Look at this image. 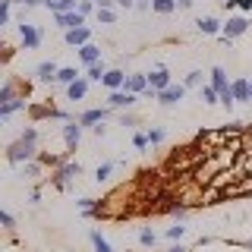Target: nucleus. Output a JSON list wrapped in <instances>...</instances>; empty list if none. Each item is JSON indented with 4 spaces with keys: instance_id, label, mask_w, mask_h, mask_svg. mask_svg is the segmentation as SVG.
Wrapping results in <instances>:
<instances>
[{
    "instance_id": "1",
    "label": "nucleus",
    "mask_w": 252,
    "mask_h": 252,
    "mask_svg": "<svg viewBox=\"0 0 252 252\" xmlns=\"http://www.w3.org/2000/svg\"><path fill=\"white\" fill-rule=\"evenodd\" d=\"M35 142H38V129L29 126V129L22 132V139L6 148V161L10 164H29L32 158H35Z\"/></svg>"
},
{
    "instance_id": "2",
    "label": "nucleus",
    "mask_w": 252,
    "mask_h": 252,
    "mask_svg": "<svg viewBox=\"0 0 252 252\" xmlns=\"http://www.w3.org/2000/svg\"><path fill=\"white\" fill-rule=\"evenodd\" d=\"M249 29V22L243 19V16H230V19L224 22V29H220V38H224V44H230L236 35H243V32Z\"/></svg>"
},
{
    "instance_id": "3",
    "label": "nucleus",
    "mask_w": 252,
    "mask_h": 252,
    "mask_svg": "<svg viewBox=\"0 0 252 252\" xmlns=\"http://www.w3.org/2000/svg\"><path fill=\"white\" fill-rule=\"evenodd\" d=\"M79 173H82V167H79V164H63V167L54 173V186H57V189H66V186L79 177Z\"/></svg>"
},
{
    "instance_id": "4",
    "label": "nucleus",
    "mask_w": 252,
    "mask_h": 252,
    "mask_svg": "<svg viewBox=\"0 0 252 252\" xmlns=\"http://www.w3.org/2000/svg\"><path fill=\"white\" fill-rule=\"evenodd\" d=\"M54 19H57L60 29H76V26H85V16L79 10H69V13H54Z\"/></svg>"
},
{
    "instance_id": "5",
    "label": "nucleus",
    "mask_w": 252,
    "mask_h": 252,
    "mask_svg": "<svg viewBox=\"0 0 252 252\" xmlns=\"http://www.w3.org/2000/svg\"><path fill=\"white\" fill-rule=\"evenodd\" d=\"M183 94H186V85H167V89L158 92V101L161 104H177V101H183Z\"/></svg>"
},
{
    "instance_id": "6",
    "label": "nucleus",
    "mask_w": 252,
    "mask_h": 252,
    "mask_svg": "<svg viewBox=\"0 0 252 252\" xmlns=\"http://www.w3.org/2000/svg\"><path fill=\"white\" fill-rule=\"evenodd\" d=\"M19 35H22V44H26L29 51H35V47L41 44V32H38L35 26H29V22H22V26H19Z\"/></svg>"
},
{
    "instance_id": "7",
    "label": "nucleus",
    "mask_w": 252,
    "mask_h": 252,
    "mask_svg": "<svg viewBox=\"0 0 252 252\" xmlns=\"http://www.w3.org/2000/svg\"><path fill=\"white\" fill-rule=\"evenodd\" d=\"M63 139H66V148L69 152H76V145H79V139H82V123H66L63 126Z\"/></svg>"
},
{
    "instance_id": "8",
    "label": "nucleus",
    "mask_w": 252,
    "mask_h": 252,
    "mask_svg": "<svg viewBox=\"0 0 252 252\" xmlns=\"http://www.w3.org/2000/svg\"><path fill=\"white\" fill-rule=\"evenodd\" d=\"M89 26H76V29H66V44H73V47H82V44H89Z\"/></svg>"
},
{
    "instance_id": "9",
    "label": "nucleus",
    "mask_w": 252,
    "mask_h": 252,
    "mask_svg": "<svg viewBox=\"0 0 252 252\" xmlns=\"http://www.w3.org/2000/svg\"><path fill=\"white\" fill-rule=\"evenodd\" d=\"M136 101H139V94H132V92H120V89L110 92V104L114 107H132Z\"/></svg>"
},
{
    "instance_id": "10",
    "label": "nucleus",
    "mask_w": 252,
    "mask_h": 252,
    "mask_svg": "<svg viewBox=\"0 0 252 252\" xmlns=\"http://www.w3.org/2000/svg\"><path fill=\"white\" fill-rule=\"evenodd\" d=\"M79 57H82L85 66H92V63H98V60H101V47L89 41V44H82V47H79Z\"/></svg>"
},
{
    "instance_id": "11",
    "label": "nucleus",
    "mask_w": 252,
    "mask_h": 252,
    "mask_svg": "<svg viewBox=\"0 0 252 252\" xmlns=\"http://www.w3.org/2000/svg\"><path fill=\"white\" fill-rule=\"evenodd\" d=\"M126 92H132V94H142V92H148V76H145V73H136V76H129V79H126Z\"/></svg>"
},
{
    "instance_id": "12",
    "label": "nucleus",
    "mask_w": 252,
    "mask_h": 252,
    "mask_svg": "<svg viewBox=\"0 0 252 252\" xmlns=\"http://www.w3.org/2000/svg\"><path fill=\"white\" fill-rule=\"evenodd\" d=\"M85 92H89V79H82V76H79L76 82H69V85H66V94H69V101H79V98H85Z\"/></svg>"
},
{
    "instance_id": "13",
    "label": "nucleus",
    "mask_w": 252,
    "mask_h": 252,
    "mask_svg": "<svg viewBox=\"0 0 252 252\" xmlns=\"http://www.w3.org/2000/svg\"><path fill=\"white\" fill-rule=\"evenodd\" d=\"M148 85H152V89L155 92H161V89H167V85H170V73H167V69H155V73L152 76H148Z\"/></svg>"
},
{
    "instance_id": "14",
    "label": "nucleus",
    "mask_w": 252,
    "mask_h": 252,
    "mask_svg": "<svg viewBox=\"0 0 252 252\" xmlns=\"http://www.w3.org/2000/svg\"><path fill=\"white\" fill-rule=\"evenodd\" d=\"M101 82H104V85H107L110 92H117V89H123V85H126V76L120 73V69H107V73H104V79H101Z\"/></svg>"
},
{
    "instance_id": "15",
    "label": "nucleus",
    "mask_w": 252,
    "mask_h": 252,
    "mask_svg": "<svg viewBox=\"0 0 252 252\" xmlns=\"http://www.w3.org/2000/svg\"><path fill=\"white\" fill-rule=\"evenodd\" d=\"M230 89H233V98H236V101H252L249 79H236V82H230Z\"/></svg>"
},
{
    "instance_id": "16",
    "label": "nucleus",
    "mask_w": 252,
    "mask_h": 252,
    "mask_svg": "<svg viewBox=\"0 0 252 252\" xmlns=\"http://www.w3.org/2000/svg\"><path fill=\"white\" fill-rule=\"evenodd\" d=\"M104 117H107V110H85V114L79 117V123H82V126H94V123H104Z\"/></svg>"
},
{
    "instance_id": "17",
    "label": "nucleus",
    "mask_w": 252,
    "mask_h": 252,
    "mask_svg": "<svg viewBox=\"0 0 252 252\" xmlns=\"http://www.w3.org/2000/svg\"><path fill=\"white\" fill-rule=\"evenodd\" d=\"M211 85H215L218 92L230 89V82H227V73H224V66H215V69H211Z\"/></svg>"
},
{
    "instance_id": "18",
    "label": "nucleus",
    "mask_w": 252,
    "mask_h": 252,
    "mask_svg": "<svg viewBox=\"0 0 252 252\" xmlns=\"http://www.w3.org/2000/svg\"><path fill=\"white\" fill-rule=\"evenodd\" d=\"M199 32H205V35H220V22L215 16H205V19H199Z\"/></svg>"
},
{
    "instance_id": "19",
    "label": "nucleus",
    "mask_w": 252,
    "mask_h": 252,
    "mask_svg": "<svg viewBox=\"0 0 252 252\" xmlns=\"http://www.w3.org/2000/svg\"><path fill=\"white\" fill-rule=\"evenodd\" d=\"M152 10L161 13V16H167V13L177 10V0H152Z\"/></svg>"
},
{
    "instance_id": "20",
    "label": "nucleus",
    "mask_w": 252,
    "mask_h": 252,
    "mask_svg": "<svg viewBox=\"0 0 252 252\" xmlns=\"http://www.w3.org/2000/svg\"><path fill=\"white\" fill-rule=\"evenodd\" d=\"M35 73H38V79H41V82H51V79H57V66H54V63H41Z\"/></svg>"
},
{
    "instance_id": "21",
    "label": "nucleus",
    "mask_w": 252,
    "mask_h": 252,
    "mask_svg": "<svg viewBox=\"0 0 252 252\" xmlns=\"http://www.w3.org/2000/svg\"><path fill=\"white\" fill-rule=\"evenodd\" d=\"M79 79V73L73 66H63V69H57V82H63V85H69V82H76Z\"/></svg>"
},
{
    "instance_id": "22",
    "label": "nucleus",
    "mask_w": 252,
    "mask_h": 252,
    "mask_svg": "<svg viewBox=\"0 0 252 252\" xmlns=\"http://www.w3.org/2000/svg\"><path fill=\"white\" fill-rule=\"evenodd\" d=\"M92 243H94V252H114V246H110L98 230H92Z\"/></svg>"
},
{
    "instance_id": "23",
    "label": "nucleus",
    "mask_w": 252,
    "mask_h": 252,
    "mask_svg": "<svg viewBox=\"0 0 252 252\" xmlns=\"http://www.w3.org/2000/svg\"><path fill=\"white\" fill-rule=\"evenodd\" d=\"M104 73H107V69H104V63H92V66H89V79H94V82H101V79H104Z\"/></svg>"
},
{
    "instance_id": "24",
    "label": "nucleus",
    "mask_w": 252,
    "mask_h": 252,
    "mask_svg": "<svg viewBox=\"0 0 252 252\" xmlns=\"http://www.w3.org/2000/svg\"><path fill=\"white\" fill-rule=\"evenodd\" d=\"M13 98H19V94H16V85H3V89H0V104H10Z\"/></svg>"
},
{
    "instance_id": "25",
    "label": "nucleus",
    "mask_w": 252,
    "mask_h": 252,
    "mask_svg": "<svg viewBox=\"0 0 252 252\" xmlns=\"http://www.w3.org/2000/svg\"><path fill=\"white\" fill-rule=\"evenodd\" d=\"M10 6H13V0H0V29H3L6 19H10Z\"/></svg>"
},
{
    "instance_id": "26",
    "label": "nucleus",
    "mask_w": 252,
    "mask_h": 252,
    "mask_svg": "<svg viewBox=\"0 0 252 252\" xmlns=\"http://www.w3.org/2000/svg\"><path fill=\"white\" fill-rule=\"evenodd\" d=\"M0 227H3V230H13V227H16L13 215H10V211H3V208H0Z\"/></svg>"
},
{
    "instance_id": "27",
    "label": "nucleus",
    "mask_w": 252,
    "mask_h": 252,
    "mask_svg": "<svg viewBox=\"0 0 252 252\" xmlns=\"http://www.w3.org/2000/svg\"><path fill=\"white\" fill-rule=\"evenodd\" d=\"M139 240H142V246H155V243H158V233L155 230H142Z\"/></svg>"
},
{
    "instance_id": "28",
    "label": "nucleus",
    "mask_w": 252,
    "mask_h": 252,
    "mask_svg": "<svg viewBox=\"0 0 252 252\" xmlns=\"http://www.w3.org/2000/svg\"><path fill=\"white\" fill-rule=\"evenodd\" d=\"M110 170H114V164H101V167L94 170V180H98V183H101V180H107V177H110Z\"/></svg>"
},
{
    "instance_id": "29",
    "label": "nucleus",
    "mask_w": 252,
    "mask_h": 252,
    "mask_svg": "<svg viewBox=\"0 0 252 252\" xmlns=\"http://www.w3.org/2000/svg\"><path fill=\"white\" fill-rule=\"evenodd\" d=\"M145 136H148V142H152V145H158V142H164V129H158V126H155V129H148Z\"/></svg>"
},
{
    "instance_id": "30",
    "label": "nucleus",
    "mask_w": 252,
    "mask_h": 252,
    "mask_svg": "<svg viewBox=\"0 0 252 252\" xmlns=\"http://www.w3.org/2000/svg\"><path fill=\"white\" fill-rule=\"evenodd\" d=\"M202 98H205V104H215V101H218V89H215V85H211V89H205Z\"/></svg>"
},
{
    "instance_id": "31",
    "label": "nucleus",
    "mask_w": 252,
    "mask_h": 252,
    "mask_svg": "<svg viewBox=\"0 0 252 252\" xmlns=\"http://www.w3.org/2000/svg\"><path fill=\"white\" fill-rule=\"evenodd\" d=\"M94 6H98V3H94V0H82V3H79V6H76V10H79V13H82V16H89V13L94 10Z\"/></svg>"
},
{
    "instance_id": "32",
    "label": "nucleus",
    "mask_w": 252,
    "mask_h": 252,
    "mask_svg": "<svg viewBox=\"0 0 252 252\" xmlns=\"http://www.w3.org/2000/svg\"><path fill=\"white\" fill-rule=\"evenodd\" d=\"M47 114H54V110L44 104H32V117H47Z\"/></svg>"
},
{
    "instance_id": "33",
    "label": "nucleus",
    "mask_w": 252,
    "mask_h": 252,
    "mask_svg": "<svg viewBox=\"0 0 252 252\" xmlns=\"http://www.w3.org/2000/svg\"><path fill=\"white\" fill-rule=\"evenodd\" d=\"M98 19L104 22V26H110V22H114V10H101L98 6Z\"/></svg>"
},
{
    "instance_id": "34",
    "label": "nucleus",
    "mask_w": 252,
    "mask_h": 252,
    "mask_svg": "<svg viewBox=\"0 0 252 252\" xmlns=\"http://www.w3.org/2000/svg\"><path fill=\"white\" fill-rule=\"evenodd\" d=\"M199 82H202V73H189L186 76V89H195Z\"/></svg>"
},
{
    "instance_id": "35",
    "label": "nucleus",
    "mask_w": 252,
    "mask_h": 252,
    "mask_svg": "<svg viewBox=\"0 0 252 252\" xmlns=\"http://www.w3.org/2000/svg\"><path fill=\"white\" fill-rule=\"evenodd\" d=\"M183 233H186V227H180V224H177V227H170V230H167V240H180Z\"/></svg>"
},
{
    "instance_id": "36",
    "label": "nucleus",
    "mask_w": 252,
    "mask_h": 252,
    "mask_svg": "<svg viewBox=\"0 0 252 252\" xmlns=\"http://www.w3.org/2000/svg\"><path fill=\"white\" fill-rule=\"evenodd\" d=\"M132 145H136V148H148V136H142V132H139V136L132 139Z\"/></svg>"
},
{
    "instance_id": "37",
    "label": "nucleus",
    "mask_w": 252,
    "mask_h": 252,
    "mask_svg": "<svg viewBox=\"0 0 252 252\" xmlns=\"http://www.w3.org/2000/svg\"><path fill=\"white\" fill-rule=\"evenodd\" d=\"M94 3H98V6H101V10H110V6H114V3H117V0H94Z\"/></svg>"
},
{
    "instance_id": "38",
    "label": "nucleus",
    "mask_w": 252,
    "mask_h": 252,
    "mask_svg": "<svg viewBox=\"0 0 252 252\" xmlns=\"http://www.w3.org/2000/svg\"><path fill=\"white\" fill-rule=\"evenodd\" d=\"M236 6H240V10H246V13H249V10H252V0H236Z\"/></svg>"
},
{
    "instance_id": "39",
    "label": "nucleus",
    "mask_w": 252,
    "mask_h": 252,
    "mask_svg": "<svg viewBox=\"0 0 252 252\" xmlns=\"http://www.w3.org/2000/svg\"><path fill=\"white\" fill-rule=\"evenodd\" d=\"M192 6V0H177V10H189Z\"/></svg>"
},
{
    "instance_id": "40",
    "label": "nucleus",
    "mask_w": 252,
    "mask_h": 252,
    "mask_svg": "<svg viewBox=\"0 0 252 252\" xmlns=\"http://www.w3.org/2000/svg\"><path fill=\"white\" fill-rule=\"evenodd\" d=\"M16 3H22V6H35V3H41V0H16Z\"/></svg>"
},
{
    "instance_id": "41",
    "label": "nucleus",
    "mask_w": 252,
    "mask_h": 252,
    "mask_svg": "<svg viewBox=\"0 0 252 252\" xmlns=\"http://www.w3.org/2000/svg\"><path fill=\"white\" fill-rule=\"evenodd\" d=\"M170 252H186V249H183V246H180V243H177V246H173Z\"/></svg>"
},
{
    "instance_id": "42",
    "label": "nucleus",
    "mask_w": 252,
    "mask_h": 252,
    "mask_svg": "<svg viewBox=\"0 0 252 252\" xmlns=\"http://www.w3.org/2000/svg\"><path fill=\"white\" fill-rule=\"evenodd\" d=\"M3 120H6V114H3V110H0V123H3Z\"/></svg>"
},
{
    "instance_id": "43",
    "label": "nucleus",
    "mask_w": 252,
    "mask_h": 252,
    "mask_svg": "<svg viewBox=\"0 0 252 252\" xmlns=\"http://www.w3.org/2000/svg\"><path fill=\"white\" fill-rule=\"evenodd\" d=\"M246 246H249V249H252V240H249V243H246Z\"/></svg>"
},
{
    "instance_id": "44",
    "label": "nucleus",
    "mask_w": 252,
    "mask_h": 252,
    "mask_svg": "<svg viewBox=\"0 0 252 252\" xmlns=\"http://www.w3.org/2000/svg\"><path fill=\"white\" fill-rule=\"evenodd\" d=\"M249 92H252V82H249Z\"/></svg>"
},
{
    "instance_id": "45",
    "label": "nucleus",
    "mask_w": 252,
    "mask_h": 252,
    "mask_svg": "<svg viewBox=\"0 0 252 252\" xmlns=\"http://www.w3.org/2000/svg\"><path fill=\"white\" fill-rule=\"evenodd\" d=\"M220 3H227V0H220Z\"/></svg>"
}]
</instances>
